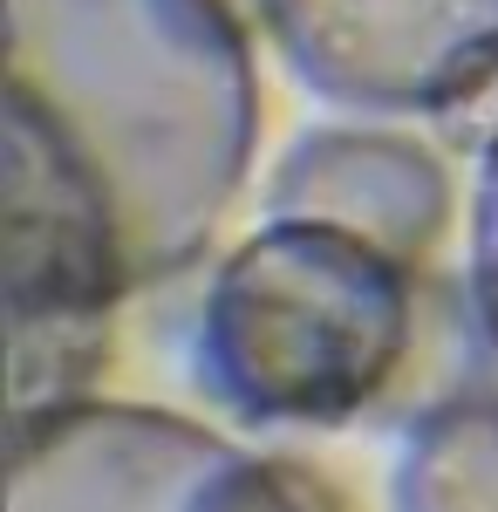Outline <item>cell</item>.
<instances>
[{"label":"cell","mask_w":498,"mask_h":512,"mask_svg":"<svg viewBox=\"0 0 498 512\" xmlns=\"http://www.w3.org/2000/svg\"><path fill=\"white\" fill-rule=\"evenodd\" d=\"M7 512H342L294 458L239 451L151 403H69L14 424Z\"/></svg>","instance_id":"cell-3"},{"label":"cell","mask_w":498,"mask_h":512,"mask_svg":"<svg viewBox=\"0 0 498 512\" xmlns=\"http://www.w3.org/2000/svg\"><path fill=\"white\" fill-rule=\"evenodd\" d=\"M410 349L417 267L321 219H267L192 321L198 390L239 424H348L389 396Z\"/></svg>","instance_id":"cell-2"},{"label":"cell","mask_w":498,"mask_h":512,"mask_svg":"<svg viewBox=\"0 0 498 512\" xmlns=\"http://www.w3.org/2000/svg\"><path fill=\"white\" fill-rule=\"evenodd\" d=\"M471 315L485 349L498 355V130L478 171V212H471Z\"/></svg>","instance_id":"cell-7"},{"label":"cell","mask_w":498,"mask_h":512,"mask_svg":"<svg viewBox=\"0 0 498 512\" xmlns=\"http://www.w3.org/2000/svg\"><path fill=\"white\" fill-rule=\"evenodd\" d=\"M253 144L232 0H7V164L96 219L130 294L212 246Z\"/></svg>","instance_id":"cell-1"},{"label":"cell","mask_w":498,"mask_h":512,"mask_svg":"<svg viewBox=\"0 0 498 512\" xmlns=\"http://www.w3.org/2000/svg\"><path fill=\"white\" fill-rule=\"evenodd\" d=\"M267 219H321L355 239H376L396 260H430L451 219V178L437 151L403 130L321 123L287 144L267 185Z\"/></svg>","instance_id":"cell-5"},{"label":"cell","mask_w":498,"mask_h":512,"mask_svg":"<svg viewBox=\"0 0 498 512\" xmlns=\"http://www.w3.org/2000/svg\"><path fill=\"white\" fill-rule=\"evenodd\" d=\"M287 69L348 110L437 117L498 82V0H260Z\"/></svg>","instance_id":"cell-4"},{"label":"cell","mask_w":498,"mask_h":512,"mask_svg":"<svg viewBox=\"0 0 498 512\" xmlns=\"http://www.w3.org/2000/svg\"><path fill=\"white\" fill-rule=\"evenodd\" d=\"M396 512H498V390L430 403L396 458Z\"/></svg>","instance_id":"cell-6"}]
</instances>
